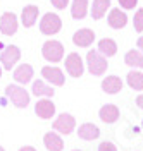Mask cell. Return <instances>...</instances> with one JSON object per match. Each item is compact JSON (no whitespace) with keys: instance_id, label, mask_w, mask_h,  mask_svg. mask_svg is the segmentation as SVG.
Masks as SVG:
<instances>
[{"instance_id":"6da1fadb","label":"cell","mask_w":143,"mask_h":151,"mask_svg":"<svg viewBox=\"0 0 143 151\" xmlns=\"http://www.w3.org/2000/svg\"><path fill=\"white\" fill-rule=\"evenodd\" d=\"M5 96L10 100V103L16 108H26L29 105V93L17 84H9L5 88Z\"/></svg>"},{"instance_id":"7a4b0ae2","label":"cell","mask_w":143,"mask_h":151,"mask_svg":"<svg viewBox=\"0 0 143 151\" xmlns=\"http://www.w3.org/2000/svg\"><path fill=\"white\" fill-rule=\"evenodd\" d=\"M41 55H43L45 60L57 64L64 57V45L60 41H57V40H48L41 47Z\"/></svg>"},{"instance_id":"3957f363","label":"cell","mask_w":143,"mask_h":151,"mask_svg":"<svg viewBox=\"0 0 143 151\" xmlns=\"http://www.w3.org/2000/svg\"><path fill=\"white\" fill-rule=\"evenodd\" d=\"M60 29H62V21H60V17L55 12L45 14L41 17V21H40V31L45 36H54V35H57Z\"/></svg>"},{"instance_id":"277c9868","label":"cell","mask_w":143,"mask_h":151,"mask_svg":"<svg viewBox=\"0 0 143 151\" xmlns=\"http://www.w3.org/2000/svg\"><path fill=\"white\" fill-rule=\"evenodd\" d=\"M86 65H88V70H90V74L93 76H102L107 70V58L104 55H100L98 52L95 50H90L88 53H86Z\"/></svg>"},{"instance_id":"5b68a950","label":"cell","mask_w":143,"mask_h":151,"mask_svg":"<svg viewBox=\"0 0 143 151\" xmlns=\"http://www.w3.org/2000/svg\"><path fill=\"white\" fill-rule=\"evenodd\" d=\"M19 58H21L19 47H16V45H7V47L2 50V53H0V64H2V67H4L5 70H10L12 67L19 62Z\"/></svg>"},{"instance_id":"8992f818","label":"cell","mask_w":143,"mask_h":151,"mask_svg":"<svg viewBox=\"0 0 143 151\" xmlns=\"http://www.w3.org/2000/svg\"><path fill=\"white\" fill-rule=\"evenodd\" d=\"M66 70L71 77H81L85 72V65H83V58L79 57V53L71 52L66 57Z\"/></svg>"},{"instance_id":"52a82bcc","label":"cell","mask_w":143,"mask_h":151,"mask_svg":"<svg viewBox=\"0 0 143 151\" xmlns=\"http://www.w3.org/2000/svg\"><path fill=\"white\" fill-rule=\"evenodd\" d=\"M52 127H54L57 132L67 136V134H71V132L74 131V127H76V119H74L71 113H60L57 119L54 120Z\"/></svg>"},{"instance_id":"ba28073f","label":"cell","mask_w":143,"mask_h":151,"mask_svg":"<svg viewBox=\"0 0 143 151\" xmlns=\"http://www.w3.org/2000/svg\"><path fill=\"white\" fill-rule=\"evenodd\" d=\"M17 26H19V22H17V16L14 12H4L0 16V33L2 35H5V36L16 35Z\"/></svg>"},{"instance_id":"9c48e42d","label":"cell","mask_w":143,"mask_h":151,"mask_svg":"<svg viewBox=\"0 0 143 151\" xmlns=\"http://www.w3.org/2000/svg\"><path fill=\"white\" fill-rule=\"evenodd\" d=\"M41 76H43L45 81H48L50 84H54V86H64V83H66L64 72H62L59 67L45 65L41 69Z\"/></svg>"},{"instance_id":"30bf717a","label":"cell","mask_w":143,"mask_h":151,"mask_svg":"<svg viewBox=\"0 0 143 151\" xmlns=\"http://www.w3.org/2000/svg\"><path fill=\"white\" fill-rule=\"evenodd\" d=\"M35 113L38 115L40 119L48 120V119H52V117L55 115V105H54L52 100L43 98V100H40L38 103L35 105Z\"/></svg>"},{"instance_id":"8fae6325","label":"cell","mask_w":143,"mask_h":151,"mask_svg":"<svg viewBox=\"0 0 143 151\" xmlns=\"http://www.w3.org/2000/svg\"><path fill=\"white\" fill-rule=\"evenodd\" d=\"M93 41H95V33H93L91 29H88V28L79 29V31H76V33L73 35V43H74L76 47H79V48L90 47Z\"/></svg>"},{"instance_id":"7c38bea8","label":"cell","mask_w":143,"mask_h":151,"mask_svg":"<svg viewBox=\"0 0 143 151\" xmlns=\"http://www.w3.org/2000/svg\"><path fill=\"white\" fill-rule=\"evenodd\" d=\"M33 74H35V70H33V65H29V64H21L14 69V81L16 83H19V84H28L29 81L33 79Z\"/></svg>"},{"instance_id":"4fadbf2b","label":"cell","mask_w":143,"mask_h":151,"mask_svg":"<svg viewBox=\"0 0 143 151\" xmlns=\"http://www.w3.org/2000/svg\"><path fill=\"white\" fill-rule=\"evenodd\" d=\"M43 144L48 151H62L64 150V139L59 136L57 132H45L43 136Z\"/></svg>"},{"instance_id":"5bb4252c","label":"cell","mask_w":143,"mask_h":151,"mask_svg":"<svg viewBox=\"0 0 143 151\" xmlns=\"http://www.w3.org/2000/svg\"><path fill=\"white\" fill-rule=\"evenodd\" d=\"M40 9L38 5H26L23 12H21V21H23V26L24 28H33L36 19H38Z\"/></svg>"},{"instance_id":"9a60e30c","label":"cell","mask_w":143,"mask_h":151,"mask_svg":"<svg viewBox=\"0 0 143 151\" xmlns=\"http://www.w3.org/2000/svg\"><path fill=\"white\" fill-rule=\"evenodd\" d=\"M98 115H100V120H102V122L114 124V122H117V119H119L121 112H119V108H117L115 105L109 103V105H104V106L100 108Z\"/></svg>"},{"instance_id":"2e32d148","label":"cell","mask_w":143,"mask_h":151,"mask_svg":"<svg viewBox=\"0 0 143 151\" xmlns=\"http://www.w3.org/2000/svg\"><path fill=\"white\" fill-rule=\"evenodd\" d=\"M78 136H79L81 139H85V141H93V139H98V136H100V129L97 127L95 124L85 122L83 125H79V129H78Z\"/></svg>"},{"instance_id":"e0dca14e","label":"cell","mask_w":143,"mask_h":151,"mask_svg":"<svg viewBox=\"0 0 143 151\" xmlns=\"http://www.w3.org/2000/svg\"><path fill=\"white\" fill-rule=\"evenodd\" d=\"M102 89L107 94H117L123 89V81L121 77L117 76H107L104 81H102Z\"/></svg>"},{"instance_id":"ac0fdd59","label":"cell","mask_w":143,"mask_h":151,"mask_svg":"<svg viewBox=\"0 0 143 151\" xmlns=\"http://www.w3.org/2000/svg\"><path fill=\"white\" fill-rule=\"evenodd\" d=\"M107 19H109V26L114 29H123L126 26V22H128L126 12H123L121 9H110Z\"/></svg>"},{"instance_id":"d6986e66","label":"cell","mask_w":143,"mask_h":151,"mask_svg":"<svg viewBox=\"0 0 143 151\" xmlns=\"http://www.w3.org/2000/svg\"><path fill=\"white\" fill-rule=\"evenodd\" d=\"M109 7H110V0H93L90 14H91V17L95 19V21H98V19H102L107 14Z\"/></svg>"},{"instance_id":"ffe728a7","label":"cell","mask_w":143,"mask_h":151,"mask_svg":"<svg viewBox=\"0 0 143 151\" xmlns=\"http://www.w3.org/2000/svg\"><path fill=\"white\" fill-rule=\"evenodd\" d=\"M98 53L104 57H114L117 53V43L110 38H104L98 41Z\"/></svg>"},{"instance_id":"44dd1931","label":"cell","mask_w":143,"mask_h":151,"mask_svg":"<svg viewBox=\"0 0 143 151\" xmlns=\"http://www.w3.org/2000/svg\"><path fill=\"white\" fill-rule=\"evenodd\" d=\"M88 14V0H73L71 16L74 19H85Z\"/></svg>"},{"instance_id":"7402d4cb","label":"cell","mask_w":143,"mask_h":151,"mask_svg":"<svg viewBox=\"0 0 143 151\" xmlns=\"http://www.w3.org/2000/svg\"><path fill=\"white\" fill-rule=\"evenodd\" d=\"M33 94L35 96H45V98H52L54 94H55V91H54V88L52 86L45 84L43 81H40V79H36L35 83H33Z\"/></svg>"},{"instance_id":"603a6c76","label":"cell","mask_w":143,"mask_h":151,"mask_svg":"<svg viewBox=\"0 0 143 151\" xmlns=\"http://www.w3.org/2000/svg\"><path fill=\"white\" fill-rule=\"evenodd\" d=\"M126 81L131 89L134 91H143V72L140 70H131L129 74L126 76Z\"/></svg>"},{"instance_id":"cb8c5ba5","label":"cell","mask_w":143,"mask_h":151,"mask_svg":"<svg viewBox=\"0 0 143 151\" xmlns=\"http://www.w3.org/2000/svg\"><path fill=\"white\" fill-rule=\"evenodd\" d=\"M124 62H126V65H129V67L143 69V53L138 52V50H129L126 53V57H124Z\"/></svg>"},{"instance_id":"d4e9b609","label":"cell","mask_w":143,"mask_h":151,"mask_svg":"<svg viewBox=\"0 0 143 151\" xmlns=\"http://www.w3.org/2000/svg\"><path fill=\"white\" fill-rule=\"evenodd\" d=\"M133 26H134V31L143 33V9L136 10V14L133 17Z\"/></svg>"},{"instance_id":"484cf974","label":"cell","mask_w":143,"mask_h":151,"mask_svg":"<svg viewBox=\"0 0 143 151\" xmlns=\"http://www.w3.org/2000/svg\"><path fill=\"white\" fill-rule=\"evenodd\" d=\"M98 151H117V146L110 141H104V142H100Z\"/></svg>"},{"instance_id":"4316f807","label":"cell","mask_w":143,"mask_h":151,"mask_svg":"<svg viewBox=\"0 0 143 151\" xmlns=\"http://www.w3.org/2000/svg\"><path fill=\"white\" fill-rule=\"evenodd\" d=\"M119 4H121V7H123V9L131 10V9H134V7H136L138 0H119Z\"/></svg>"},{"instance_id":"83f0119b","label":"cell","mask_w":143,"mask_h":151,"mask_svg":"<svg viewBox=\"0 0 143 151\" xmlns=\"http://www.w3.org/2000/svg\"><path fill=\"white\" fill-rule=\"evenodd\" d=\"M50 4L55 7V9H66L69 0H50Z\"/></svg>"},{"instance_id":"f1b7e54d","label":"cell","mask_w":143,"mask_h":151,"mask_svg":"<svg viewBox=\"0 0 143 151\" xmlns=\"http://www.w3.org/2000/svg\"><path fill=\"white\" fill-rule=\"evenodd\" d=\"M19 151H38L36 148H33V146H21Z\"/></svg>"},{"instance_id":"f546056e","label":"cell","mask_w":143,"mask_h":151,"mask_svg":"<svg viewBox=\"0 0 143 151\" xmlns=\"http://www.w3.org/2000/svg\"><path fill=\"white\" fill-rule=\"evenodd\" d=\"M136 105H138V106L143 110V94H140V96L136 98Z\"/></svg>"},{"instance_id":"4dcf8cb0","label":"cell","mask_w":143,"mask_h":151,"mask_svg":"<svg viewBox=\"0 0 143 151\" xmlns=\"http://www.w3.org/2000/svg\"><path fill=\"white\" fill-rule=\"evenodd\" d=\"M136 45H138V48H140V50H143V36H140V38H138Z\"/></svg>"},{"instance_id":"1f68e13d","label":"cell","mask_w":143,"mask_h":151,"mask_svg":"<svg viewBox=\"0 0 143 151\" xmlns=\"http://www.w3.org/2000/svg\"><path fill=\"white\" fill-rule=\"evenodd\" d=\"M0 77H2V65H0Z\"/></svg>"},{"instance_id":"d6a6232c","label":"cell","mask_w":143,"mask_h":151,"mask_svg":"<svg viewBox=\"0 0 143 151\" xmlns=\"http://www.w3.org/2000/svg\"><path fill=\"white\" fill-rule=\"evenodd\" d=\"M0 151H5V150H4V148H2V146H0Z\"/></svg>"},{"instance_id":"836d02e7","label":"cell","mask_w":143,"mask_h":151,"mask_svg":"<svg viewBox=\"0 0 143 151\" xmlns=\"http://www.w3.org/2000/svg\"><path fill=\"white\" fill-rule=\"evenodd\" d=\"M73 151H83V150H73Z\"/></svg>"},{"instance_id":"e575fe53","label":"cell","mask_w":143,"mask_h":151,"mask_svg":"<svg viewBox=\"0 0 143 151\" xmlns=\"http://www.w3.org/2000/svg\"><path fill=\"white\" fill-rule=\"evenodd\" d=\"M142 129H143V122H142Z\"/></svg>"}]
</instances>
